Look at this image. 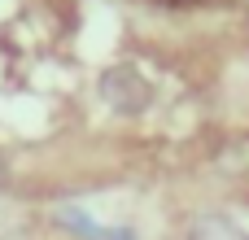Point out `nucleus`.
<instances>
[{
  "instance_id": "nucleus-4",
  "label": "nucleus",
  "mask_w": 249,
  "mask_h": 240,
  "mask_svg": "<svg viewBox=\"0 0 249 240\" xmlns=\"http://www.w3.org/2000/svg\"><path fill=\"white\" fill-rule=\"evenodd\" d=\"M13 188V166H9V157L0 153V192H9Z\"/></svg>"
},
{
  "instance_id": "nucleus-1",
  "label": "nucleus",
  "mask_w": 249,
  "mask_h": 240,
  "mask_svg": "<svg viewBox=\"0 0 249 240\" xmlns=\"http://www.w3.org/2000/svg\"><path fill=\"white\" fill-rule=\"evenodd\" d=\"M96 96H101L114 114L140 118V114L153 105V83H149L144 70H136V66H109V70H101V79H96Z\"/></svg>"
},
{
  "instance_id": "nucleus-2",
  "label": "nucleus",
  "mask_w": 249,
  "mask_h": 240,
  "mask_svg": "<svg viewBox=\"0 0 249 240\" xmlns=\"http://www.w3.org/2000/svg\"><path fill=\"white\" fill-rule=\"evenodd\" d=\"M184 240H249V236L236 227V219H228L219 210H201L184 223Z\"/></svg>"
},
{
  "instance_id": "nucleus-3",
  "label": "nucleus",
  "mask_w": 249,
  "mask_h": 240,
  "mask_svg": "<svg viewBox=\"0 0 249 240\" xmlns=\"http://www.w3.org/2000/svg\"><path fill=\"white\" fill-rule=\"evenodd\" d=\"M48 223H53L57 232L74 236V240H101V227H105V223H96L83 206H57V210L48 214Z\"/></svg>"
}]
</instances>
